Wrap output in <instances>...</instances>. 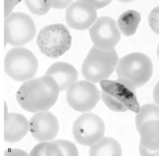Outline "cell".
I'll return each instance as SVG.
<instances>
[{"mask_svg":"<svg viewBox=\"0 0 159 156\" xmlns=\"http://www.w3.org/2000/svg\"><path fill=\"white\" fill-rule=\"evenodd\" d=\"M4 67L6 74L11 79L18 82H24L34 77L38 69V61L30 50L16 47L7 53Z\"/></svg>","mask_w":159,"mask_h":156,"instance_id":"5b68a950","label":"cell"},{"mask_svg":"<svg viewBox=\"0 0 159 156\" xmlns=\"http://www.w3.org/2000/svg\"><path fill=\"white\" fill-rule=\"evenodd\" d=\"M101 98L110 110L115 112H125L129 111V109L122 104L121 102L118 101L111 95L108 94L104 91L102 90L101 92Z\"/></svg>","mask_w":159,"mask_h":156,"instance_id":"44dd1931","label":"cell"},{"mask_svg":"<svg viewBox=\"0 0 159 156\" xmlns=\"http://www.w3.org/2000/svg\"><path fill=\"white\" fill-rule=\"evenodd\" d=\"M30 155L78 156V149L73 143L64 139L41 142L31 151Z\"/></svg>","mask_w":159,"mask_h":156,"instance_id":"9a60e30c","label":"cell"},{"mask_svg":"<svg viewBox=\"0 0 159 156\" xmlns=\"http://www.w3.org/2000/svg\"><path fill=\"white\" fill-rule=\"evenodd\" d=\"M122 154V147L118 141L110 137H103L89 149L90 156H120Z\"/></svg>","mask_w":159,"mask_h":156,"instance_id":"e0dca14e","label":"cell"},{"mask_svg":"<svg viewBox=\"0 0 159 156\" xmlns=\"http://www.w3.org/2000/svg\"><path fill=\"white\" fill-rule=\"evenodd\" d=\"M33 137L39 142L54 139L59 131L57 117L49 111L36 113L30 121V129Z\"/></svg>","mask_w":159,"mask_h":156,"instance_id":"30bf717a","label":"cell"},{"mask_svg":"<svg viewBox=\"0 0 159 156\" xmlns=\"http://www.w3.org/2000/svg\"><path fill=\"white\" fill-rule=\"evenodd\" d=\"M149 22L152 29L158 33V7L152 11L149 17Z\"/></svg>","mask_w":159,"mask_h":156,"instance_id":"7402d4cb","label":"cell"},{"mask_svg":"<svg viewBox=\"0 0 159 156\" xmlns=\"http://www.w3.org/2000/svg\"><path fill=\"white\" fill-rule=\"evenodd\" d=\"M141 16L139 12L129 10L120 15L117 21V27L120 33L126 37L135 34L141 21Z\"/></svg>","mask_w":159,"mask_h":156,"instance_id":"ac0fdd59","label":"cell"},{"mask_svg":"<svg viewBox=\"0 0 159 156\" xmlns=\"http://www.w3.org/2000/svg\"><path fill=\"white\" fill-rule=\"evenodd\" d=\"M25 4L33 14L38 16H43L47 14L50 9L49 1L43 0H34V1H24Z\"/></svg>","mask_w":159,"mask_h":156,"instance_id":"ffe728a7","label":"cell"},{"mask_svg":"<svg viewBox=\"0 0 159 156\" xmlns=\"http://www.w3.org/2000/svg\"><path fill=\"white\" fill-rule=\"evenodd\" d=\"M118 60L115 48L102 50L92 46L82 66V75L86 81L92 83L108 80L115 70Z\"/></svg>","mask_w":159,"mask_h":156,"instance_id":"3957f363","label":"cell"},{"mask_svg":"<svg viewBox=\"0 0 159 156\" xmlns=\"http://www.w3.org/2000/svg\"><path fill=\"white\" fill-rule=\"evenodd\" d=\"M159 120L144 122L138 129L140 134L139 152L141 155H158Z\"/></svg>","mask_w":159,"mask_h":156,"instance_id":"5bb4252c","label":"cell"},{"mask_svg":"<svg viewBox=\"0 0 159 156\" xmlns=\"http://www.w3.org/2000/svg\"><path fill=\"white\" fill-rule=\"evenodd\" d=\"M73 2L72 0H66V1L51 0V1H49L50 7L55 9H63L68 8Z\"/></svg>","mask_w":159,"mask_h":156,"instance_id":"603a6c76","label":"cell"},{"mask_svg":"<svg viewBox=\"0 0 159 156\" xmlns=\"http://www.w3.org/2000/svg\"><path fill=\"white\" fill-rule=\"evenodd\" d=\"M153 71L151 59L141 53H133L122 57L116 67L117 80L134 90L147 83Z\"/></svg>","mask_w":159,"mask_h":156,"instance_id":"7a4b0ae2","label":"cell"},{"mask_svg":"<svg viewBox=\"0 0 159 156\" xmlns=\"http://www.w3.org/2000/svg\"><path fill=\"white\" fill-rule=\"evenodd\" d=\"M97 11L86 1L73 2L66 11V21L74 30H85L90 28L96 21Z\"/></svg>","mask_w":159,"mask_h":156,"instance_id":"8fae6325","label":"cell"},{"mask_svg":"<svg viewBox=\"0 0 159 156\" xmlns=\"http://www.w3.org/2000/svg\"><path fill=\"white\" fill-rule=\"evenodd\" d=\"M36 43L42 54L51 58H57L70 49L72 37L65 25L53 24L39 31Z\"/></svg>","mask_w":159,"mask_h":156,"instance_id":"277c9868","label":"cell"},{"mask_svg":"<svg viewBox=\"0 0 159 156\" xmlns=\"http://www.w3.org/2000/svg\"><path fill=\"white\" fill-rule=\"evenodd\" d=\"M59 92L56 81L45 75L24 82L17 92L16 99L23 110L36 113L54 106Z\"/></svg>","mask_w":159,"mask_h":156,"instance_id":"6da1fadb","label":"cell"},{"mask_svg":"<svg viewBox=\"0 0 159 156\" xmlns=\"http://www.w3.org/2000/svg\"><path fill=\"white\" fill-rule=\"evenodd\" d=\"M102 90L113 96L129 109L136 113L139 111L140 106L136 97V90L132 89L118 80H105L100 82Z\"/></svg>","mask_w":159,"mask_h":156,"instance_id":"7c38bea8","label":"cell"},{"mask_svg":"<svg viewBox=\"0 0 159 156\" xmlns=\"http://www.w3.org/2000/svg\"><path fill=\"white\" fill-rule=\"evenodd\" d=\"M72 131L77 143L90 147L104 137L105 124L98 115L92 113H85L75 121Z\"/></svg>","mask_w":159,"mask_h":156,"instance_id":"ba28073f","label":"cell"},{"mask_svg":"<svg viewBox=\"0 0 159 156\" xmlns=\"http://www.w3.org/2000/svg\"><path fill=\"white\" fill-rule=\"evenodd\" d=\"M101 99L98 88L86 80L78 81L67 90L66 100L74 110L87 113L93 110Z\"/></svg>","mask_w":159,"mask_h":156,"instance_id":"52a82bcc","label":"cell"},{"mask_svg":"<svg viewBox=\"0 0 159 156\" xmlns=\"http://www.w3.org/2000/svg\"><path fill=\"white\" fill-rule=\"evenodd\" d=\"M5 47L9 44L20 47L34 38L36 25L33 19L22 12H14L5 19Z\"/></svg>","mask_w":159,"mask_h":156,"instance_id":"8992f818","label":"cell"},{"mask_svg":"<svg viewBox=\"0 0 159 156\" xmlns=\"http://www.w3.org/2000/svg\"><path fill=\"white\" fill-rule=\"evenodd\" d=\"M159 119L158 106L153 104H148L140 107L139 112L135 119L136 129L146 121L150 120H156Z\"/></svg>","mask_w":159,"mask_h":156,"instance_id":"d6986e66","label":"cell"},{"mask_svg":"<svg viewBox=\"0 0 159 156\" xmlns=\"http://www.w3.org/2000/svg\"><path fill=\"white\" fill-rule=\"evenodd\" d=\"M19 2L17 1H5V18L8 17Z\"/></svg>","mask_w":159,"mask_h":156,"instance_id":"cb8c5ba5","label":"cell"},{"mask_svg":"<svg viewBox=\"0 0 159 156\" xmlns=\"http://www.w3.org/2000/svg\"><path fill=\"white\" fill-rule=\"evenodd\" d=\"M87 3L90 5L94 9H100L108 6L111 3V1H86Z\"/></svg>","mask_w":159,"mask_h":156,"instance_id":"d4e9b609","label":"cell"},{"mask_svg":"<svg viewBox=\"0 0 159 156\" xmlns=\"http://www.w3.org/2000/svg\"><path fill=\"white\" fill-rule=\"evenodd\" d=\"M45 75L52 77L56 81L60 91L68 90L71 85L77 81L78 77V71L72 65L64 61L52 64Z\"/></svg>","mask_w":159,"mask_h":156,"instance_id":"2e32d148","label":"cell"},{"mask_svg":"<svg viewBox=\"0 0 159 156\" xmlns=\"http://www.w3.org/2000/svg\"><path fill=\"white\" fill-rule=\"evenodd\" d=\"M89 34L94 46L102 50L114 49L121 38L116 21L108 16L98 18L89 28Z\"/></svg>","mask_w":159,"mask_h":156,"instance_id":"9c48e42d","label":"cell"},{"mask_svg":"<svg viewBox=\"0 0 159 156\" xmlns=\"http://www.w3.org/2000/svg\"><path fill=\"white\" fill-rule=\"evenodd\" d=\"M30 122L25 116L17 113H8L5 102V141L16 143L28 134Z\"/></svg>","mask_w":159,"mask_h":156,"instance_id":"4fadbf2b","label":"cell"}]
</instances>
